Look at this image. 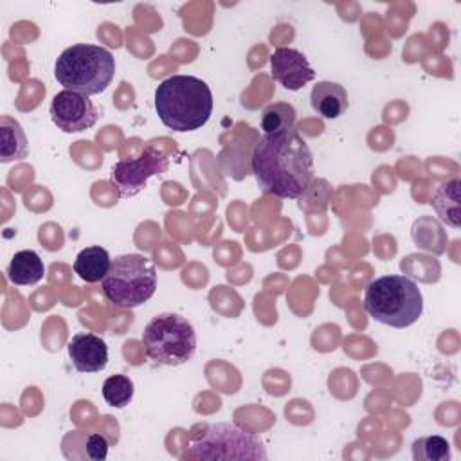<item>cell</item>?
<instances>
[{
  "label": "cell",
  "instance_id": "ba28073f",
  "mask_svg": "<svg viewBox=\"0 0 461 461\" xmlns=\"http://www.w3.org/2000/svg\"><path fill=\"white\" fill-rule=\"evenodd\" d=\"M167 167L169 158L158 149L148 146L139 153V157L115 162L110 173V180L117 187L119 196L130 198L140 193L151 176L166 173Z\"/></svg>",
  "mask_w": 461,
  "mask_h": 461
},
{
  "label": "cell",
  "instance_id": "52a82bcc",
  "mask_svg": "<svg viewBox=\"0 0 461 461\" xmlns=\"http://www.w3.org/2000/svg\"><path fill=\"white\" fill-rule=\"evenodd\" d=\"M184 457L194 459H267L263 441L230 421L205 425L189 438Z\"/></svg>",
  "mask_w": 461,
  "mask_h": 461
},
{
  "label": "cell",
  "instance_id": "30bf717a",
  "mask_svg": "<svg viewBox=\"0 0 461 461\" xmlns=\"http://www.w3.org/2000/svg\"><path fill=\"white\" fill-rule=\"evenodd\" d=\"M272 77L286 90H301L315 77V70L308 63L306 56L290 47H279L270 56Z\"/></svg>",
  "mask_w": 461,
  "mask_h": 461
},
{
  "label": "cell",
  "instance_id": "7a4b0ae2",
  "mask_svg": "<svg viewBox=\"0 0 461 461\" xmlns=\"http://www.w3.org/2000/svg\"><path fill=\"white\" fill-rule=\"evenodd\" d=\"M155 110L164 126L175 131L202 128L212 113V94L196 76L175 74L155 90Z\"/></svg>",
  "mask_w": 461,
  "mask_h": 461
},
{
  "label": "cell",
  "instance_id": "2e32d148",
  "mask_svg": "<svg viewBox=\"0 0 461 461\" xmlns=\"http://www.w3.org/2000/svg\"><path fill=\"white\" fill-rule=\"evenodd\" d=\"M45 274L43 259L34 250H20L7 265V277L18 286H29L41 281Z\"/></svg>",
  "mask_w": 461,
  "mask_h": 461
},
{
  "label": "cell",
  "instance_id": "d6986e66",
  "mask_svg": "<svg viewBox=\"0 0 461 461\" xmlns=\"http://www.w3.org/2000/svg\"><path fill=\"white\" fill-rule=\"evenodd\" d=\"M103 398L110 407L122 409L133 398V382L126 375H112L103 384Z\"/></svg>",
  "mask_w": 461,
  "mask_h": 461
},
{
  "label": "cell",
  "instance_id": "8fae6325",
  "mask_svg": "<svg viewBox=\"0 0 461 461\" xmlns=\"http://www.w3.org/2000/svg\"><path fill=\"white\" fill-rule=\"evenodd\" d=\"M67 348L77 373H99L108 364V346L94 333H76Z\"/></svg>",
  "mask_w": 461,
  "mask_h": 461
},
{
  "label": "cell",
  "instance_id": "9c48e42d",
  "mask_svg": "<svg viewBox=\"0 0 461 461\" xmlns=\"http://www.w3.org/2000/svg\"><path fill=\"white\" fill-rule=\"evenodd\" d=\"M49 115L58 130L65 133H77L88 130L99 119L97 108L94 106L90 97L72 90H61L52 97Z\"/></svg>",
  "mask_w": 461,
  "mask_h": 461
},
{
  "label": "cell",
  "instance_id": "7c38bea8",
  "mask_svg": "<svg viewBox=\"0 0 461 461\" xmlns=\"http://www.w3.org/2000/svg\"><path fill=\"white\" fill-rule=\"evenodd\" d=\"M310 103H312V108L317 112V115L324 119H337L349 106L346 88L335 81H319L312 88Z\"/></svg>",
  "mask_w": 461,
  "mask_h": 461
},
{
  "label": "cell",
  "instance_id": "6da1fadb",
  "mask_svg": "<svg viewBox=\"0 0 461 461\" xmlns=\"http://www.w3.org/2000/svg\"><path fill=\"white\" fill-rule=\"evenodd\" d=\"M252 173L265 194L301 198L313 180V155L299 131L265 133L250 157Z\"/></svg>",
  "mask_w": 461,
  "mask_h": 461
},
{
  "label": "cell",
  "instance_id": "3957f363",
  "mask_svg": "<svg viewBox=\"0 0 461 461\" xmlns=\"http://www.w3.org/2000/svg\"><path fill=\"white\" fill-rule=\"evenodd\" d=\"M364 308L376 322L403 330L421 317L423 295L407 276L389 274L376 277L366 286Z\"/></svg>",
  "mask_w": 461,
  "mask_h": 461
},
{
  "label": "cell",
  "instance_id": "9a60e30c",
  "mask_svg": "<svg viewBox=\"0 0 461 461\" xmlns=\"http://www.w3.org/2000/svg\"><path fill=\"white\" fill-rule=\"evenodd\" d=\"M110 265L112 259L108 250L99 245H92L79 250V254L74 259V272L86 283H97L104 279V276L110 270Z\"/></svg>",
  "mask_w": 461,
  "mask_h": 461
},
{
  "label": "cell",
  "instance_id": "ffe728a7",
  "mask_svg": "<svg viewBox=\"0 0 461 461\" xmlns=\"http://www.w3.org/2000/svg\"><path fill=\"white\" fill-rule=\"evenodd\" d=\"M86 456L94 461H103L108 456V441L101 434H90L86 438Z\"/></svg>",
  "mask_w": 461,
  "mask_h": 461
},
{
  "label": "cell",
  "instance_id": "e0dca14e",
  "mask_svg": "<svg viewBox=\"0 0 461 461\" xmlns=\"http://www.w3.org/2000/svg\"><path fill=\"white\" fill-rule=\"evenodd\" d=\"M295 108L288 103H272L261 113V130L265 133H277L292 130L295 124Z\"/></svg>",
  "mask_w": 461,
  "mask_h": 461
},
{
  "label": "cell",
  "instance_id": "4fadbf2b",
  "mask_svg": "<svg viewBox=\"0 0 461 461\" xmlns=\"http://www.w3.org/2000/svg\"><path fill=\"white\" fill-rule=\"evenodd\" d=\"M430 205L434 207L436 214L441 221L448 227L457 229L461 223V187L459 178L447 180L438 185Z\"/></svg>",
  "mask_w": 461,
  "mask_h": 461
},
{
  "label": "cell",
  "instance_id": "277c9868",
  "mask_svg": "<svg viewBox=\"0 0 461 461\" xmlns=\"http://www.w3.org/2000/svg\"><path fill=\"white\" fill-rule=\"evenodd\" d=\"M115 74V58L99 45L76 43L65 49L54 65V77L65 90L86 97L101 94L112 83Z\"/></svg>",
  "mask_w": 461,
  "mask_h": 461
},
{
  "label": "cell",
  "instance_id": "5b68a950",
  "mask_svg": "<svg viewBox=\"0 0 461 461\" xmlns=\"http://www.w3.org/2000/svg\"><path fill=\"white\" fill-rule=\"evenodd\" d=\"M103 292L119 308H137L149 301L157 290L153 259L142 254H122L112 259L104 276Z\"/></svg>",
  "mask_w": 461,
  "mask_h": 461
},
{
  "label": "cell",
  "instance_id": "5bb4252c",
  "mask_svg": "<svg viewBox=\"0 0 461 461\" xmlns=\"http://www.w3.org/2000/svg\"><path fill=\"white\" fill-rule=\"evenodd\" d=\"M27 155H29V142L22 124L11 115H2L0 117V160L5 164L13 160H22Z\"/></svg>",
  "mask_w": 461,
  "mask_h": 461
},
{
  "label": "cell",
  "instance_id": "8992f818",
  "mask_svg": "<svg viewBox=\"0 0 461 461\" xmlns=\"http://www.w3.org/2000/svg\"><path fill=\"white\" fill-rule=\"evenodd\" d=\"M142 344L151 362L176 367L193 358L196 333L185 317L178 313H158L144 326Z\"/></svg>",
  "mask_w": 461,
  "mask_h": 461
},
{
  "label": "cell",
  "instance_id": "ac0fdd59",
  "mask_svg": "<svg viewBox=\"0 0 461 461\" xmlns=\"http://www.w3.org/2000/svg\"><path fill=\"white\" fill-rule=\"evenodd\" d=\"M412 459L414 461H448L450 445L443 436H423L412 443Z\"/></svg>",
  "mask_w": 461,
  "mask_h": 461
}]
</instances>
